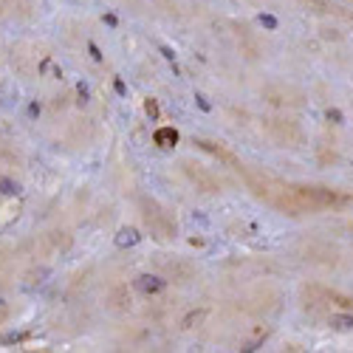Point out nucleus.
<instances>
[{"mask_svg": "<svg viewBox=\"0 0 353 353\" xmlns=\"http://www.w3.org/2000/svg\"><path fill=\"white\" fill-rule=\"evenodd\" d=\"M136 288L150 297V294H161L167 288V280H161L156 274H141V277H136Z\"/></svg>", "mask_w": 353, "mask_h": 353, "instance_id": "nucleus-1", "label": "nucleus"}, {"mask_svg": "<svg viewBox=\"0 0 353 353\" xmlns=\"http://www.w3.org/2000/svg\"><path fill=\"white\" fill-rule=\"evenodd\" d=\"M139 241H141V234L136 226H125V229H119V234H116V246L119 249H133Z\"/></svg>", "mask_w": 353, "mask_h": 353, "instance_id": "nucleus-2", "label": "nucleus"}, {"mask_svg": "<svg viewBox=\"0 0 353 353\" xmlns=\"http://www.w3.org/2000/svg\"><path fill=\"white\" fill-rule=\"evenodd\" d=\"M328 322H331V328H334V331H353V314H350V311L331 314Z\"/></svg>", "mask_w": 353, "mask_h": 353, "instance_id": "nucleus-3", "label": "nucleus"}, {"mask_svg": "<svg viewBox=\"0 0 353 353\" xmlns=\"http://www.w3.org/2000/svg\"><path fill=\"white\" fill-rule=\"evenodd\" d=\"M153 141L161 144V147H175L179 144V130L175 128H161V130L153 133Z\"/></svg>", "mask_w": 353, "mask_h": 353, "instance_id": "nucleus-4", "label": "nucleus"}, {"mask_svg": "<svg viewBox=\"0 0 353 353\" xmlns=\"http://www.w3.org/2000/svg\"><path fill=\"white\" fill-rule=\"evenodd\" d=\"M257 23L266 28V32H277V26H280V20L274 17V14H269V12H263V14H257Z\"/></svg>", "mask_w": 353, "mask_h": 353, "instance_id": "nucleus-5", "label": "nucleus"}, {"mask_svg": "<svg viewBox=\"0 0 353 353\" xmlns=\"http://www.w3.org/2000/svg\"><path fill=\"white\" fill-rule=\"evenodd\" d=\"M0 195H20V184L12 179H3L0 175Z\"/></svg>", "mask_w": 353, "mask_h": 353, "instance_id": "nucleus-6", "label": "nucleus"}, {"mask_svg": "<svg viewBox=\"0 0 353 353\" xmlns=\"http://www.w3.org/2000/svg\"><path fill=\"white\" fill-rule=\"evenodd\" d=\"M144 113H147V119H150V122L159 119V105H156V99H147V102H144Z\"/></svg>", "mask_w": 353, "mask_h": 353, "instance_id": "nucleus-7", "label": "nucleus"}, {"mask_svg": "<svg viewBox=\"0 0 353 353\" xmlns=\"http://www.w3.org/2000/svg\"><path fill=\"white\" fill-rule=\"evenodd\" d=\"M195 105H198V108H201L203 113H210V110H212V105H210V99H207V97H203L201 91H195Z\"/></svg>", "mask_w": 353, "mask_h": 353, "instance_id": "nucleus-8", "label": "nucleus"}, {"mask_svg": "<svg viewBox=\"0 0 353 353\" xmlns=\"http://www.w3.org/2000/svg\"><path fill=\"white\" fill-rule=\"evenodd\" d=\"M325 116H328V122H331V125H342V122H345L342 110H336V108H328V113H325Z\"/></svg>", "mask_w": 353, "mask_h": 353, "instance_id": "nucleus-9", "label": "nucleus"}, {"mask_svg": "<svg viewBox=\"0 0 353 353\" xmlns=\"http://www.w3.org/2000/svg\"><path fill=\"white\" fill-rule=\"evenodd\" d=\"M77 94H79V105H85V102H88V97H91V91H88V85H85V82H79V85H77Z\"/></svg>", "mask_w": 353, "mask_h": 353, "instance_id": "nucleus-10", "label": "nucleus"}, {"mask_svg": "<svg viewBox=\"0 0 353 353\" xmlns=\"http://www.w3.org/2000/svg\"><path fill=\"white\" fill-rule=\"evenodd\" d=\"M113 91L119 94V97H128V85H125L119 77H116V79H113Z\"/></svg>", "mask_w": 353, "mask_h": 353, "instance_id": "nucleus-11", "label": "nucleus"}, {"mask_svg": "<svg viewBox=\"0 0 353 353\" xmlns=\"http://www.w3.org/2000/svg\"><path fill=\"white\" fill-rule=\"evenodd\" d=\"M88 51H91L94 63H102V60H105V57H102V51H99V46H97V43H88Z\"/></svg>", "mask_w": 353, "mask_h": 353, "instance_id": "nucleus-12", "label": "nucleus"}, {"mask_svg": "<svg viewBox=\"0 0 353 353\" xmlns=\"http://www.w3.org/2000/svg\"><path fill=\"white\" fill-rule=\"evenodd\" d=\"M159 51H161V57H164V60H167V63H175V51H172L170 46H161Z\"/></svg>", "mask_w": 353, "mask_h": 353, "instance_id": "nucleus-13", "label": "nucleus"}, {"mask_svg": "<svg viewBox=\"0 0 353 353\" xmlns=\"http://www.w3.org/2000/svg\"><path fill=\"white\" fill-rule=\"evenodd\" d=\"M203 314H207V311H198V314H190V316H187V319H184V325H187V328H190V325H192V322H198V319H201V316H203Z\"/></svg>", "mask_w": 353, "mask_h": 353, "instance_id": "nucleus-14", "label": "nucleus"}, {"mask_svg": "<svg viewBox=\"0 0 353 353\" xmlns=\"http://www.w3.org/2000/svg\"><path fill=\"white\" fill-rule=\"evenodd\" d=\"M102 20H105V23L110 26V28H116V26H119V20H116V14H105Z\"/></svg>", "mask_w": 353, "mask_h": 353, "instance_id": "nucleus-15", "label": "nucleus"}, {"mask_svg": "<svg viewBox=\"0 0 353 353\" xmlns=\"http://www.w3.org/2000/svg\"><path fill=\"white\" fill-rule=\"evenodd\" d=\"M23 334H9V336H0V342H20Z\"/></svg>", "mask_w": 353, "mask_h": 353, "instance_id": "nucleus-16", "label": "nucleus"}, {"mask_svg": "<svg viewBox=\"0 0 353 353\" xmlns=\"http://www.w3.org/2000/svg\"><path fill=\"white\" fill-rule=\"evenodd\" d=\"M28 116H40V105H37V102L28 105Z\"/></svg>", "mask_w": 353, "mask_h": 353, "instance_id": "nucleus-17", "label": "nucleus"}]
</instances>
